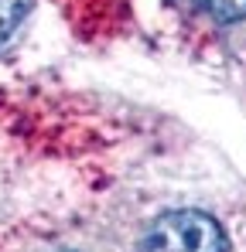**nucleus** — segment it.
<instances>
[{
    "label": "nucleus",
    "mask_w": 246,
    "mask_h": 252,
    "mask_svg": "<svg viewBox=\"0 0 246 252\" xmlns=\"http://www.w3.org/2000/svg\"><path fill=\"white\" fill-rule=\"evenodd\" d=\"M199 7H205L219 24H236L246 17V0H199Z\"/></svg>",
    "instance_id": "7ed1b4c3"
},
{
    "label": "nucleus",
    "mask_w": 246,
    "mask_h": 252,
    "mask_svg": "<svg viewBox=\"0 0 246 252\" xmlns=\"http://www.w3.org/2000/svg\"><path fill=\"white\" fill-rule=\"evenodd\" d=\"M140 252H226V232L205 211H167L144 232Z\"/></svg>",
    "instance_id": "f257e3e1"
},
{
    "label": "nucleus",
    "mask_w": 246,
    "mask_h": 252,
    "mask_svg": "<svg viewBox=\"0 0 246 252\" xmlns=\"http://www.w3.org/2000/svg\"><path fill=\"white\" fill-rule=\"evenodd\" d=\"M174 3H195V7H199V0H174Z\"/></svg>",
    "instance_id": "20e7f679"
},
{
    "label": "nucleus",
    "mask_w": 246,
    "mask_h": 252,
    "mask_svg": "<svg viewBox=\"0 0 246 252\" xmlns=\"http://www.w3.org/2000/svg\"><path fill=\"white\" fill-rule=\"evenodd\" d=\"M31 3L35 0H0V51L17 38L24 17L31 14Z\"/></svg>",
    "instance_id": "f03ea898"
}]
</instances>
